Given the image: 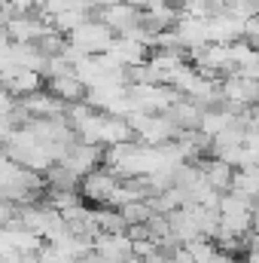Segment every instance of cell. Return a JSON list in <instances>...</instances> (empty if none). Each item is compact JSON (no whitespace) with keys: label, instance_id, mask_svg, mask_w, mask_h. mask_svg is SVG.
Instances as JSON below:
<instances>
[{"label":"cell","instance_id":"d6986e66","mask_svg":"<svg viewBox=\"0 0 259 263\" xmlns=\"http://www.w3.org/2000/svg\"><path fill=\"white\" fill-rule=\"evenodd\" d=\"M12 107H15V98L0 86V117H9V114H12Z\"/></svg>","mask_w":259,"mask_h":263},{"label":"cell","instance_id":"5bb4252c","mask_svg":"<svg viewBox=\"0 0 259 263\" xmlns=\"http://www.w3.org/2000/svg\"><path fill=\"white\" fill-rule=\"evenodd\" d=\"M43 181L49 184V190H61V193H76L79 190V178L73 172H67L64 165H58V162L43 175Z\"/></svg>","mask_w":259,"mask_h":263},{"label":"cell","instance_id":"3957f363","mask_svg":"<svg viewBox=\"0 0 259 263\" xmlns=\"http://www.w3.org/2000/svg\"><path fill=\"white\" fill-rule=\"evenodd\" d=\"M116 187H119L116 175H110L107 168H95L92 175H85L79 181V196L85 199V202H95V205H107Z\"/></svg>","mask_w":259,"mask_h":263},{"label":"cell","instance_id":"7c38bea8","mask_svg":"<svg viewBox=\"0 0 259 263\" xmlns=\"http://www.w3.org/2000/svg\"><path fill=\"white\" fill-rule=\"evenodd\" d=\"M201 114H204V107H198V104L189 101V98H180L165 117H168L180 132H192V129H198V123H201Z\"/></svg>","mask_w":259,"mask_h":263},{"label":"cell","instance_id":"44dd1931","mask_svg":"<svg viewBox=\"0 0 259 263\" xmlns=\"http://www.w3.org/2000/svg\"><path fill=\"white\" fill-rule=\"evenodd\" d=\"M250 233H259V205L253 208V220H250Z\"/></svg>","mask_w":259,"mask_h":263},{"label":"cell","instance_id":"9a60e30c","mask_svg":"<svg viewBox=\"0 0 259 263\" xmlns=\"http://www.w3.org/2000/svg\"><path fill=\"white\" fill-rule=\"evenodd\" d=\"M95 220H98V233H125V220L116 208H95Z\"/></svg>","mask_w":259,"mask_h":263},{"label":"cell","instance_id":"277c9868","mask_svg":"<svg viewBox=\"0 0 259 263\" xmlns=\"http://www.w3.org/2000/svg\"><path fill=\"white\" fill-rule=\"evenodd\" d=\"M0 86L12 98H28L43 89V77L34 70H25V67H6V70H0Z\"/></svg>","mask_w":259,"mask_h":263},{"label":"cell","instance_id":"5b68a950","mask_svg":"<svg viewBox=\"0 0 259 263\" xmlns=\"http://www.w3.org/2000/svg\"><path fill=\"white\" fill-rule=\"evenodd\" d=\"M220 95H223V101L253 107V104H259V83L247 80V77H226V80H220Z\"/></svg>","mask_w":259,"mask_h":263},{"label":"cell","instance_id":"30bf717a","mask_svg":"<svg viewBox=\"0 0 259 263\" xmlns=\"http://www.w3.org/2000/svg\"><path fill=\"white\" fill-rule=\"evenodd\" d=\"M110 52L125 67H137V65H146L149 62V49L140 40H131V37H116L113 46H110Z\"/></svg>","mask_w":259,"mask_h":263},{"label":"cell","instance_id":"8992f818","mask_svg":"<svg viewBox=\"0 0 259 263\" xmlns=\"http://www.w3.org/2000/svg\"><path fill=\"white\" fill-rule=\"evenodd\" d=\"M95 18H98V22H104V25H107L113 34H119V37H125L128 31L140 28V12H137V9H131L128 3H113V6L101 9Z\"/></svg>","mask_w":259,"mask_h":263},{"label":"cell","instance_id":"e0dca14e","mask_svg":"<svg viewBox=\"0 0 259 263\" xmlns=\"http://www.w3.org/2000/svg\"><path fill=\"white\" fill-rule=\"evenodd\" d=\"M226 12L238 22H250V18H259V0H232L226 6Z\"/></svg>","mask_w":259,"mask_h":263},{"label":"cell","instance_id":"7402d4cb","mask_svg":"<svg viewBox=\"0 0 259 263\" xmlns=\"http://www.w3.org/2000/svg\"><path fill=\"white\" fill-rule=\"evenodd\" d=\"M229 3H232V0H226V6H229Z\"/></svg>","mask_w":259,"mask_h":263},{"label":"cell","instance_id":"2e32d148","mask_svg":"<svg viewBox=\"0 0 259 263\" xmlns=\"http://www.w3.org/2000/svg\"><path fill=\"white\" fill-rule=\"evenodd\" d=\"M119 214H122L125 227H137V223H146V220L153 217V208H149V202L143 199V202H128V205H122Z\"/></svg>","mask_w":259,"mask_h":263},{"label":"cell","instance_id":"9c48e42d","mask_svg":"<svg viewBox=\"0 0 259 263\" xmlns=\"http://www.w3.org/2000/svg\"><path fill=\"white\" fill-rule=\"evenodd\" d=\"M174 34L180 40V49L195 52L201 46H207V34H204V22L201 18H189V15H180L177 25H174Z\"/></svg>","mask_w":259,"mask_h":263},{"label":"cell","instance_id":"52a82bcc","mask_svg":"<svg viewBox=\"0 0 259 263\" xmlns=\"http://www.w3.org/2000/svg\"><path fill=\"white\" fill-rule=\"evenodd\" d=\"M92 251L107 257V260H116V263H125L131 254V239L128 233H101L92 239Z\"/></svg>","mask_w":259,"mask_h":263},{"label":"cell","instance_id":"4fadbf2b","mask_svg":"<svg viewBox=\"0 0 259 263\" xmlns=\"http://www.w3.org/2000/svg\"><path fill=\"white\" fill-rule=\"evenodd\" d=\"M49 95H55L64 104H79L85 98V86L73 73L70 77H55V80H49Z\"/></svg>","mask_w":259,"mask_h":263},{"label":"cell","instance_id":"ffe728a7","mask_svg":"<svg viewBox=\"0 0 259 263\" xmlns=\"http://www.w3.org/2000/svg\"><path fill=\"white\" fill-rule=\"evenodd\" d=\"M247 120H250V132H253V129L259 132V104L247 107Z\"/></svg>","mask_w":259,"mask_h":263},{"label":"cell","instance_id":"ac0fdd59","mask_svg":"<svg viewBox=\"0 0 259 263\" xmlns=\"http://www.w3.org/2000/svg\"><path fill=\"white\" fill-rule=\"evenodd\" d=\"M189 254H192V260L195 263H207L213 254H217V245L210 242V239H192V242H186L183 245Z\"/></svg>","mask_w":259,"mask_h":263},{"label":"cell","instance_id":"ba28073f","mask_svg":"<svg viewBox=\"0 0 259 263\" xmlns=\"http://www.w3.org/2000/svg\"><path fill=\"white\" fill-rule=\"evenodd\" d=\"M52 28L40 18V15H18L6 25V34L12 43H37L40 37H46Z\"/></svg>","mask_w":259,"mask_h":263},{"label":"cell","instance_id":"6da1fadb","mask_svg":"<svg viewBox=\"0 0 259 263\" xmlns=\"http://www.w3.org/2000/svg\"><path fill=\"white\" fill-rule=\"evenodd\" d=\"M64 40L70 46H76L82 55H101V52H110V46H113L116 37H113V31H110L104 22L89 18V22H82L79 28H73Z\"/></svg>","mask_w":259,"mask_h":263},{"label":"cell","instance_id":"8fae6325","mask_svg":"<svg viewBox=\"0 0 259 263\" xmlns=\"http://www.w3.org/2000/svg\"><path fill=\"white\" fill-rule=\"evenodd\" d=\"M198 168L204 172V178H207V184L217 190V193H229V187H232V175H235V168L232 165H226V162H220V159H198Z\"/></svg>","mask_w":259,"mask_h":263},{"label":"cell","instance_id":"7a4b0ae2","mask_svg":"<svg viewBox=\"0 0 259 263\" xmlns=\"http://www.w3.org/2000/svg\"><path fill=\"white\" fill-rule=\"evenodd\" d=\"M101 159H104V147H92V144H70L67 147V153L61 156V162L58 165H64L67 172H73L79 181L85 178V175H92L98 165H101Z\"/></svg>","mask_w":259,"mask_h":263}]
</instances>
